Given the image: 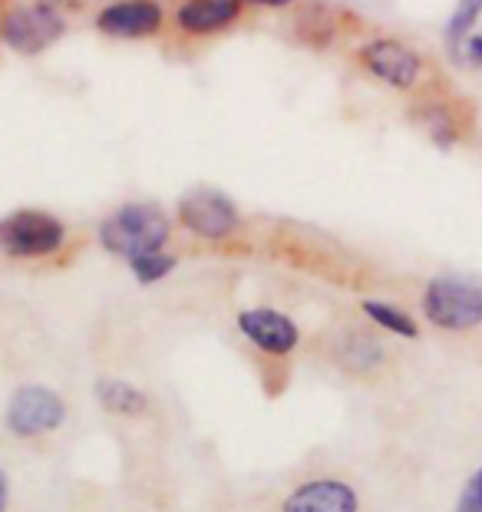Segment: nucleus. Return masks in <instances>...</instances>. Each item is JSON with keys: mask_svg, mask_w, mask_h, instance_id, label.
Listing matches in <instances>:
<instances>
[{"mask_svg": "<svg viewBox=\"0 0 482 512\" xmlns=\"http://www.w3.org/2000/svg\"><path fill=\"white\" fill-rule=\"evenodd\" d=\"M169 235H172V222L152 202H129L100 225L103 248L109 255L126 261L149 252H166Z\"/></svg>", "mask_w": 482, "mask_h": 512, "instance_id": "obj_1", "label": "nucleus"}, {"mask_svg": "<svg viewBox=\"0 0 482 512\" xmlns=\"http://www.w3.org/2000/svg\"><path fill=\"white\" fill-rule=\"evenodd\" d=\"M423 318L449 334L482 328V285L463 275L433 278L423 291Z\"/></svg>", "mask_w": 482, "mask_h": 512, "instance_id": "obj_2", "label": "nucleus"}, {"mask_svg": "<svg viewBox=\"0 0 482 512\" xmlns=\"http://www.w3.org/2000/svg\"><path fill=\"white\" fill-rule=\"evenodd\" d=\"M67 14L57 4L34 0V4L7 7L0 17V40L20 57H37L67 34Z\"/></svg>", "mask_w": 482, "mask_h": 512, "instance_id": "obj_3", "label": "nucleus"}, {"mask_svg": "<svg viewBox=\"0 0 482 512\" xmlns=\"http://www.w3.org/2000/svg\"><path fill=\"white\" fill-rule=\"evenodd\" d=\"M67 242V228L43 209H17L0 219V252L10 258H50Z\"/></svg>", "mask_w": 482, "mask_h": 512, "instance_id": "obj_4", "label": "nucleus"}, {"mask_svg": "<svg viewBox=\"0 0 482 512\" xmlns=\"http://www.w3.org/2000/svg\"><path fill=\"white\" fill-rule=\"evenodd\" d=\"M360 67H364L377 83L390 86V90L413 93L423 83L426 60L416 53L410 43H403L397 37H374L367 40L357 53Z\"/></svg>", "mask_w": 482, "mask_h": 512, "instance_id": "obj_5", "label": "nucleus"}, {"mask_svg": "<svg viewBox=\"0 0 482 512\" xmlns=\"http://www.w3.org/2000/svg\"><path fill=\"white\" fill-rule=\"evenodd\" d=\"M63 420H67V403H63L57 390H50L43 384L17 387L4 413L7 430L20 440H34V437H43V433L60 430Z\"/></svg>", "mask_w": 482, "mask_h": 512, "instance_id": "obj_6", "label": "nucleus"}, {"mask_svg": "<svg viewBox=\"0 0 482 512\" xmlns=\"http://www.w3.org/2000/svg\"><path fill=\"white\" fill-rule=\"evenodd\" d=\"M179 222L195 238L205 242H225L238 228V209L225 192L218 189H192L179 202Z\"/></svg>", "mask_w": 482, "mask_h": 512, "instance_id": "obj_7", "label": "nucleus"}, {"mask_svg": "<svg viewBox=\"0 0 482 512\" xmlns=\"http://www.w3.org/2000/svg\"><path fill=\"white\" fill-rule=\"evenodd\" d=\"M166 24V10L159 0H113L96 14V27L116 40H142L156 37Z\"/></svg>", "mask_w": 482, "mask_h": 512, "instance_id": "obj_8", "label": "nucleus"}, {"mask_svg": "<svg viewBox=\"0 0 482 512\" xmlns=\"http://www.w3.org/2000/svg\"><path fill=\"white\" fill-rule=\"evenodd\" d=\"M235 324H238V331L245 334L261 354L288 357L294 347L301 344L298 324H294L284 311H275V308H248V311H238Z\"/></svg>", "mask_w": 482, "mask_h": 512, "instance_id": "obj_9", "label": "nucleus"}, {"mask_svg": "<svg viewBox=\"0 0 482 512\" xmlns=\"http://www.w3.org/2000/svg\"><path fill=\"white\" fill-rule=\"evenodd\" d=\"M281 512H360V496L347 479H308L284 496Z\"/></svg>", "mask_w": 482, "mask_h": 512, "instance_id": "obj_10", "label": "nucleus"}, {"mask_svg": "<svg viewBox=\"0 0 482 512\" xmlns=\"http://www.w3.org/2000/svg\"><path fill=\"white\" fill-rule=\"evenodd\" d=\"M241 10V0H182L175 7V27L192 37H212L238 24Z\"/></svg>", "mask_w": 482, "mask_h": 512, "instance_id": "obj_11", "label": "nucleus"}, {"mask_svg": "<svg viewBox=\"0 0 482 512\" xmlns=\"http://www.w3.org/2000/svg\"><path fill=\"white\" fill-rule=\"evenodd\" d=\"M413 119L426 129V136L443 149L456 146L469 123V116H463V106L456 100H449V96H423V100L413 106Z\"/></svg>", "mask_w": 482, "mask_h": 512, "instance_id": "obj_12", "label": "nucleus"}, {"mask_svg": "<svg viewBox=\"0 0 482 512\" xmlns=\"http://www.w3.org/2000/svg\"><path fill=\"white\" fill-rule=\"evenodd\" d=\"M96 400L116 417H139L149 410V397L139 387L126 384V380H100L96 384Z\"/></svg>", "mask_w": 482, "mask_h": 512, "instance_id": "obj_13", "label": "nucleus"}, {"mask_svg": "<svg viewBox=\"0 0 482 512\" xmlns=\"http://www.w3.org/2000/svg\"><path fill=\"white\" fill-rule=\"evenodd\" d=\"M341 361L347 370L354 374H367V370H377L383 361V347L377 337H370L364 331H350L341 344Z\"/></svg>", "mask_w": 482, "mask_h": 512, "instance_id": "obj_14", "label": "nucleus"}, {"mask_svg": "<svg viewBox=\"0 0 482 512\" xmlns=\"http://www.w3.org/2000/svg\"><path fill=\"white\" fill-rule=\"evenodd\" d=\"M360 311H364L367 318L374 321L377 328H383V331H390V334H397V337H407V341L420 337V328H416V321L403 308H397V304L367 298V301H360Z\"/></svg>", "mask_w": 482, "mask_h": 512, "instance_id": "obj_15", "label": "nucleus"}, {"mask_svg": "<svg viewBox=\"0 0 482 512\" xmlns=\"http://www.w3.org/2000/svg\"><path fill=\"white\" fill-rule=\"evenodd\" d=\"M298 34L308 40V43H331L337 34V24H334V10H324V7H304L301 10V20H298Z\"/></svg>", "mask_w": 482, "mask_h": 512, "instance_id": "obj_16", "label": "nucleus"}, {"mask_svg": "<svg viewBox=\"0 0 482 512\" xmlns=\"http://www.w3.org/2000/svg\"><path fill=\"white\" fill-rule=\"evenodd\" d=\"M175 265H179V261H175V255H169V252H149V255H139L129 261V268H133L139 285H156V281L169 278Z\"/></svg>", "mask_w": 482, "mask_h": 512, "instance_id": "obj_17", "label": "nucleus"}, {"mask_svg": "<svg viewBox=\"0 0 482 512\" xmlns=\"http://www.w3.org/2000/svg\"><path fill=\"white\" fill-rule=\"evenodd\" d=\"M456 512H482V466L469 476L463 496H459V503H456Z\"/></svg>", "mask_w": 482, "mask_h": 512, "instance_id": "obj_18", "label": "nucleus"}, {"mask_svg": "<svg viewBox=\"0 0 482 512\" xmlns=\"http://www.w3.org/2000/svg\"><path fill=\"white\" fill-rule=\"evenodd\" d=\"M456 60H466V63H476V67H482V34L479 37H466V43L456 53Z\"/></svg>", "mask_w": 482, "mask_h": 512, "instance_id": "obj_19", "label": "nucleus"}, {"mask_svg": "<svg viewBox=\"0 0 482 512\" xmlns=\"http://www.w3.org/2000/svg\"><path fill=\"white\" fill-rule=\"evenodd\" d=\"M7 503H10V486H7L4 470H0V512H7Z\"/></svg>", "mask_w": 482, "mask_h": 512, "instance_id": "obj_20", "label": "nucleus"}, {"mask_svg": "<svg viewBox=\"0 0 482 512\" xmlns=\"http://www.w3.org/2000/svg\"><path fill=\"white\" fill-rule=\"evenodd\" d=\"M241 4H261V7H288L294 0H241Z\"/></svg>", "mask_w": 482, "mask_h": 512, "instance_id": "obj_21", "label": "nucleus"}]
</instances>
